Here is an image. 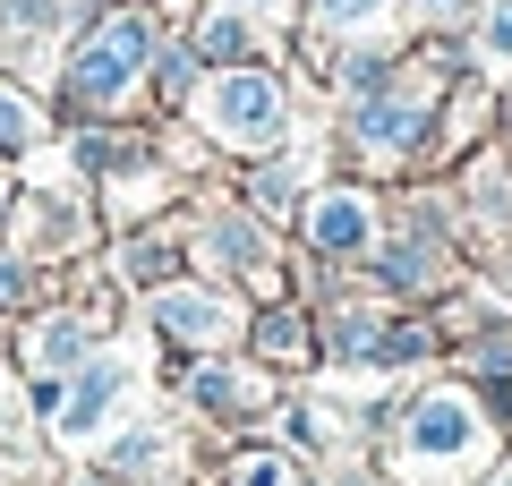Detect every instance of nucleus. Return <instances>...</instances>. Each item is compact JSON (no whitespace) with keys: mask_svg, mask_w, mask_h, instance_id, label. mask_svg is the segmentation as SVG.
Returning <instances> with one entry per match:
<instances>
[{"mask_svg":"<svg viewBox=\"0 0 512 486\" xmlns=\"http://www.w3.org/2000/svg\"><path fill=\"white\" fill-rule=\"evenodd\" d=\"M402 444H410V469H470L478 452H487V418L461 393H427L419 410H410Z\"/></svg>","mask_w":512,"mask_h":486,"instance_id":"f257e3e1","label":"nucleus"},{"mask_svg":"<svg viewBox=\"0 0 512 486\" xmlns=\"http://www.w3.org/2000/svg\"><path fill=\"white\" fill-rule=\"evenodd\" d=\"M205 120H214L222 145H274L282 137V86L256 77V69H239V77H222V86L205 94Z\"/></svg>","mask_w":512,"mask_h":486,"instance_id":"f03ea898","label":"nucleus"},{"mask_svg":"<svg viewBox=\"0 0 512 486\" xmlns=\"http://www.w3.org/2000/svg\"><path fill=\"white\" fill-rule=\"evenodd\" d=\"M146 18H111L103 35H94V52H77V69H69V86H77V103H111V94L137 77V60H146Z\"/></svg>","mask_w":512,"mask_h":486,"instance_id":"7ed1b4c3","label":"nucleus"},{"mask_svg":"<svg viewBox=\"0 0 512 486\" xmlns=\"http://www.w3.org/2000/svg\"><path fill=\"white\" fill-rule=\"evenodd\" d=\"M359 239H367V197L359 188H333V197L308 205V248L316 256H350Z\"/></svg>","mask_w":512,"mask_h":486,"instance_id":"20e7f679","label":"nucleus"},{"mask_svg":"<svg viewBox=\"0 0 512 486\" xmlns=\"http://www.w3.org/2000/svg\"><path fill=\"white\" fill-rule=\"evenodd\" d=\"M350 137L376 145V154H402V145L427 137V111L402 103V94H384V103H359V111H350Z\"/></svg>","mask_w":512,"mask_h":486,"instance_id":"39448f33","label":"nucleus"},{"mask_svg":"<svg viewBox=\"0 0 512 486\" xmlns=\"http://www.w3.org/2000/svg\"><path fill=\"white\" fill-rule=\"evenodd\" d=\"M154 316H163L171 342H222V333H231V307L205 299V290H163V307H154Z\"/></svg>","mask_w":512,"mask_h":486,"instance_id":"423d86ee","label":"nucleus"},{"mask_svg":"<svg viewBox=\"0 0 512 486\" xmlns=\"http://www.w3.org/2000/svg\"><path fill=\"white\" fill-rule=\"evenodd\" d=\"M111 393H120V367H86V376H77L69 393L52 401V410H60V427H69V435H86L94 418L111 410Z\"/></svg>","mask_w":512,"mask_h":486,"instance_id":"0eeeda50","label":"nucleus"},{"mask_svg":"<svg viewBox=\"0 0 512 486\" xmlns=\"http://www.w3.org/2000/svg\"><path fill=\"white\" fill-rule=\"evenodd\" d=\"M265 393H274L265 376H222V367H205V376H197V401H205V410H231V418L265 410Z\"/></svg>","mask_w":512,"mask_h":486,"instance_id":"6e6552de","label":"nucleus"},{"mask_svg":"<svg viewBox=\"0 0 512 486\" xmlns=\"http://www.w3.org/2000/svg\"><path fill=\"white\" fill-rule=\"evenodd\" d=\"M231 486H291V461H282L274 444H248L231 461Z\"/></svg>","mask_w":512,"mask_h":486,"instance_id":"1a4fd4ad","label":"nucleus"},{"mask_svg":"<svg viewBox=\"0 0 512 486\" xmlns=\"http://www.w3.org/2000/svg\"><path fill=\"white\" fill-rule=\"evenodd\" d=\"M265 359H308V324L274 316V324H265Z\"/></svg>","mask_w":512,"mask_h":486,"instance_id":"9d476101","label":"nucleus"},{"mask_svg":"<svg viewBox=\"0 0 512 486\" xmlns=\"http://www.w3.org/2000/svg\"><path fill=\"white\" fill-rule=\"evenodd\" d=\"M205 52H214V60H248V26H239V18H214V26H205Z\"/></svg>","mask_w":512,"mask_h":486,"instance_id":"9b49d317","label":"nucleus"},{"mask_svg":"<svg viewBox=\"0 0 512 486\" xmlns=\"http://www.w3.org/2000/svg\"><path fill=\"white\" fill-rule=\"evenodd\" d=\"M26 137H35V111L18 94H0V145H26Z\"/></svg>","mask_w":512,"mask_h":486,"instance_id":"f8f14e48","label":"nucleus"},{"mask_svg":"<svg viewBox=\"0 0 512 486\" xmlns=\"http://www.w3.org/2000/svg\"><path fill=\"white\" fill-rule=\"evenodd\" d=\"M333 350H342V359H359V350H376V324H367V316H342V324H333Z\"/></svg>","mask_w":512,"mask_h":486,"instance_id":"ddd939ff","label":"nucleus"},{"mask_svg":"<svg viewBox=\"0 0 512 486\" xmlns=\"http://www.w3.org/2000/svg\"><path fill=\"white\" fill-rule=\"evenodd\" d=\"M128 273H137V282H163V273H171V248H154V239H146V248H128Z\"/></svg>","mask_w":512,"mask_h":486,"instance_id":"4468645a","label":"nucleus"},{"mask_svg":"<svg viewBox=\"0 0 512 486\" xmlns=\"http://www.w3.org/2000/svg\"><path fill=\"white\" fill-rule=\"evenodd\" d=\"M325 18H342V26L350 18H376V0H325Z\"/></svg>","mask_w":512,"mask_h":486,"instance_id":"2eb2a0df","label":"nucleus"},{"mask_svg":"<svg viewBox=\"0 0 512 486\" xmlns=\"http://www.w3.org/2000/svg\"><path fill=\"white\" fill-rule=\"evenodd\" d=\"M487 43H495V52H512V9H495V18H487Z\"/></svg>","mask_w":512,"mask_h":486,"instance_id":"dca6fc26","label":"nucleus"},{"mask_svg":"<svg viewBox=\"0 0 512 486\" xmlns=\"http://www.w3.org/2000/svg\"><path fill=\"white\" fill-rule=\"evenodd\" d=\"M427 9H436V18H461V0H427Z\"/></svg>","mask_w":512,"mask_h":486,"instance_id":"f3484780","label":"nucleus"},{"mask_svg":"<svg viewBox=\"0 0 512 486\" xmlns=\"http://www.w3.org/2000/svg\"><path fill=\"white\" fill-rule=\"evenodd\" d=\"M504 486H512V478H504Z\"/></svg>","mask_w":512,"mask_h":486,"instance_id":"a211bd4d","label":"nucleus"}]
</instances>
